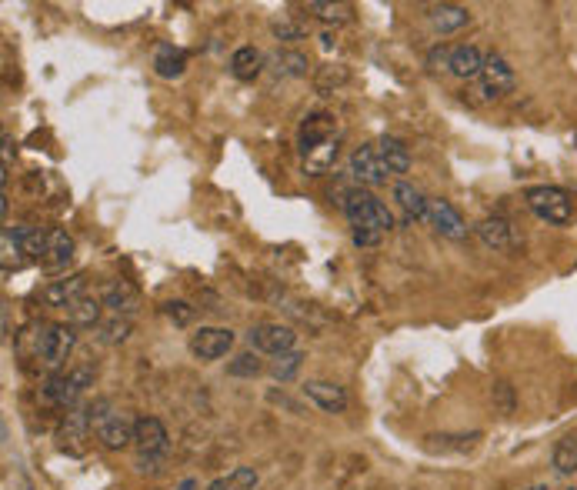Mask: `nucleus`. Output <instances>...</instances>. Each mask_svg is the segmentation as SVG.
Masks as SVG:
<instances>
[{"mask_svg": "<svg viewBox=\"0 0 577 490\" xmlns=\"http://www.w3.org/2000/svg\"><path fill=\"white\" fill-rule=\"evenodd\" d=\"M91 424H94V437L101 440V447L107 450H124L134 447V430H137V417L131 410L117 407L114 400H94L91 404Z\"/></svg>", "mask_w": 577, "mask_h": 490, "instance_id": "1", "label": "nucleus"}, {"mask_svg": "<svg viewBox=\"0 0 577 490\" xmlns=\"http://www.w3.org/2000/svg\"><path fill=\"white\" fill-rule=\"evenodd\" d=\"M344 217L351 220V227H367L377 230V234H387L394 230V214L387 210V204L377 194H371L367 187H351L347 197L341 200Z\"/></svg>", "mask_w": 577, "mask_h": 490, "instance_id": "2", "label": "nucleus"}, {"mask_svg": "<svg viewBox=\"0 0 577 490\" xmlns=\"http://www.w3.org/2000/svg\"><path fill=\"white\" fill-rule=\"evenodd\" d=\"M87 387H94V367L81 364L74 370H61V374H51L44 384V404L74 410L81 407V397L87 394Z\"/></svg>", "mask_w": 577, "mask_h": 490, "instance_id": "3", "label": "nucleus"}, {"mask_svg": "<svg viewBox=\"0 0 577 490\" xmlns=\"http://www.w3.org/2000/svg\"><path fill=\"white\" fill-rule=\"evenodd\" d=\"M167 450H171V434H167L164 420L157 417H137V430H134V454H137V467L144 470H161V464L167 460Z\"/></svg>", "mask_w": 577, "mask_h": 490, "instance_id": "4", "label": "nucleus"}, {"mask_svg": "<svg viewBox=\"0 0 577 490\" xmlns=\"http://www.w3.org/2000/svg\"><path fill=\"white\" fill-rule=\"evenodd\" d=\"M77 347V327L74 324H47L37 330V357L47 370L61 374V367L67 364V357L74 354Z\"/></svg>", "mask_w": 577, "mask_h": 490, "instance_id": "5", "label": "nucleus"}, {"mask_svg": "<svg viewBox=\"0 0 577 490\" xmlns=\"http://www.w3.org/2000/svg\"><path fill=\"white\" fill-rule=\"evenodd\" d=\"M524 200H527V207H531V214L541 217L544 224H551V227H567L574 217L571 197H567V190H561V187H551V184L531 187L524 194Z\"/></svg>", "mask_w": 577, "mask_h": 490, "instance_id": "6", "label": "nucleus"}, {"mask_svg": "<svg viewBox=\"0 0 577 490\" xmlns=\"http://www.w3.org/2000/svg\"><path fill=\"white\" fill-rule=\"evenodd\" d=\"M347 177H351V184L357 187H384L387 184V167H384V160L381 154H377V147H354L351 150V160H347Z\"/></svg>", "mask_w": 577, "mask_h": 490, "instance_id": "7", "label": "nucleus"}, {"mask_svg": "<svg viewBox=\"0 0 577 490\" xmlns=\"http://www.w3.org/2000/svg\"><path fill=\"white\" fill-rule=\"evenodd\" d=\"M91 434H94L91 404H81V407L67 410V417L61 420V430H57V447L67 450L71 457H81L87 437H91Z\"/></svg>", "mask_w": 577, "mask_h": 490, "instance_id": "8", "label": "nucleus"}, {"mask_svg": "<svg viewBox=\"0 0 577 490\" xmlns=\"http://www.w3.org/2000/svg\"><path fill=\"white\" fill-rule=\"evenodd\" d=\"M247 344H251V350H257V354L277 357V354L294 350L297 334H294V327H287V324H271V320H264V324H254L247 330Z\"/></svg>", "mask_w": 577, "mask_h": 490, "instance_id": "9", "label": "nucleus"}, {"mask_svg": "<svg viewBox=\"0 0 577 490\" xmlns=\"http://www.w3.org/2000/svg\"><path fill=\"white\" fill-rule=\"evenodd\" d=\"M231 347H234V330H227V327H201V330H194L191 340H187V350H191L194 360H201V364L227 357Z\"/></svg>", "mask_w": 577, "mask_h": 490, "instance_id": "10", "label": "nucleus"}, {"mask_svg": "<svg viewBox=\"0 0 577 490\" xmlns=\"http://www.w3.org/2000/svg\"><path fill=\"white\" fill-rule=\"evenodd\" d=\"M477 84H481V94H484L487 100H497V97L511 94L514 84H517L514 67L507 64L501 54H487V57H484V70H481V77H477Z\"/></svg>", "mask_w": 577, "mask_h": 490, "instance_id": "11", "label": "nucleus"}, {"mask_svg": "<svg viewBox=\"0 0 577 490\" xmlns=\"http://www.w3.org/2000/svg\"><path fill=\"white\" fill-rule=\"evenodd\" d=\"M474 234L477 240L494 250V254H501V250H514L517 247V234H514V224L507 220L504 214H487L474 224Z\"/></svg>", "mask_w": 577, "mask_h": 490, "instance_id": "12", "label": "nucleus"}, {"mask_svg": "<svg viewBox=\"0 0 577 490\" xmlns=\"http://www.w3.org/2000/svg\"><path fill=\"white\" fill-rule=\"evenodd\" d=\"M87 294V280L84 274H71L64 280H54L41 290V304L51 307V310H71L77 300Z\"/></svg>", "mask_w": 577, "mask_h": 490, "instance_id": "13", "label": "nucleus"}, {"mask_svg": "<svg viewBox=\"0 0 577 490\" xmlns=\"http://www.w3.org/2000/svg\"><path fill=\"white\" fill-rule=\"evenodd\" d=\"M101 304L111 310V317H127L131 320L141 310V294L127 284V280H107L101 290Z\"/></svg>", "mask_w": 577, "mask_h": 490, "instance_id": "14", "label": "nucleus"}, {"mask_svg": "<svg viewBox=\"0 0 577 490\" xmlns=\"http://www.w3.org/2000/svg\"><path fill=\"white\" fill-rule=\"evenodd\" d=\"M301 394L324 414H344L347 410V390L341 384H331V380H307Z\"/></svg>", "mask_w": 577, "mask_h": 490, "instance_id": "15", "label": "nucleus"}, {"mask_svg": "<svg viewBox=\"0 0 577 490\" xmlns=\"http://www.w3.org/2000/svg\"><path fill=\"white\" fill-rule=\"evenodd\" d=\"M331 137H337L334 117H331V114H321V110H317V114H307L301 130H297V150H301V157H307L314 147H321L324 140H331Z\"/></svg>", "mask_w": 577, "mask_h": 490, "instance_id": "16", "label": "nucleus"}, {"mask_svg": "<svg viewBox=\"0 0 577 490\" xmlns=\"http://www.w3.org/2000/svg\"><path fill=\"white\" fill-rule=\"evenodd\" d=\"M427 220H431L434 230L441 237H451V240H464L467 237V224H464L461 210H457L451 200H444V197L431 200V214H427Z\"/></svg>", "mask_w": 577, "mask_h": 490, "instance_id": "17", "label": "nucleus"}, {"mask_svg": "<svg viewBox=\"0 0 577 490\" xmlns=\"http://www.w3.org/2000/svg\"><path fill=\"white\" fill-rule=\"evenodd\" d=\"M427 20H431L437 34H457V30L471 24V10L461 4H434L427 7Z\"/></svg>", "mask_w": 577, "mask_h": 490, "instance_id": "18", "label": "nucleus"}, {"mask_svg": "<svg viewBox=\"0 0 577 490\" xmlns=\"http://www.w3.org/2000/svg\"><path fill=\"white\" fill-rule=\"evenodd\" d=\"M394 204L401 207V214L407 220H427V214H431V200L414 184H407V180H397L394 184Z\"/></svg>", "mask_w": 577, "mask_h": 490, "instance_id": "19", "label": "nucleus"}, {"mask_svg": "<svg viewBox=\"0 0 577 490\" xmlns=\"http://www.w3.org/2000/svg\"><path fill=\"white\" fill-rule=\"evenodd\" d=\"M377 154H381L387 174H407V170H411V150H407L401 137L384 134L377 140Z\"/></svg>", "mask_w": 577, "mask_h": 490, "instance_id": "20", "label": "nucleus"}, {"mask_svg": "<svg viewBox=\"0 0 577 490\" xmlns=\"http://www.w3.org/2000/svg\"><path fill=\"white\" fill-rule=\"evenodd\" d=\"M484 57L487 54H481V50L471 47V44L451 47V74L461 77V80H477L484 70Z\"/></svg>", "mask_w": 577, "mask_h": 490, "instance_id": "21", "label": "nucleus"}, {"mask_svg": "<svg viewBox=\"0 0 577 490\" xmlns=\"http://www.w3.org/2000/svg\"><path fill=\"white\" fill-rule=\"evenodd\" d=\"M71 257H74V237L67 234L64 227L47 230V257H44V267L64 270L67 264H71Z\"/></svg>", "mask_w": 577, "mask_h": 490, "instance_id": "22", "label": "nucleus"}, {"mask_svg": "<svg viewBox=\"0 0 577 490\" xmlns=\"http://www.w3.org/2000/svg\"><path fill=\"white\" fill-rule=\"evenodd\" d=\"M267 67H271L277 77H304L307 67H311V60H307V54H301V50L281 47L267 57Z\"/></svg>", "mask_w": 577, "mask_h": 490, "instance_id": "23", "label": "nucleus"}, {"mask_svg": "<svg viewBox=\"0 0 577 490\" xmlns=\"http://www.w3.org/2000/svg\"><path fill=\"white\" fill-rule=\"evenodd\" d=\"M267 67V57L261 54V50H254V47H237L234 54H231V74L237 80H257L261 77V70Z\"/></svg>", "mask_w": 577, "mask_h": 490, "instance_id": "24", "label": "nucleus"}, {"mask_svg": "<svg viewBox=\"0 0 577 490\" xmlns=\"http://www.w3.org/2000/svg\"><path fill=\"white\" fill-rule=\"evenodd\" d=\"M187 70V54L181 47H171V44H161L154 54V74L164 77V80H177L184 77Z\"/></svg>", "mask_w": 577, "mask_h": 490, "instance_id": "25", "label": "nucleus"}, {"mask_svg": "<svg viewBox=\"0 0 577 490\" xmlns=\"http://www.w3.org/2000/svg\"><path fill=\"white\" fill-rule=\"evenodd\" d=\"M551 470L557 477H574L577 474V437L567 434L551 450Z\"/></svg>", "mask_w": 577, "mask_h": 490, "instance_id": "26", "label": "nucleus"}, {"mask_svg": "<svg viewBox=\"0 0 577 490\" xmlns=\"http://www.w3.org/2000/svg\"><path fill=\"white\" fill-rule=\"evenodd\" d=\"M131 334H134V324L127 317H107V320H101V324L94 327L97 344H104V347L124 344V340L131 337Z\"/></svg>", "mask_w": 577, "mask_h": 490, "instance_id": "27", "label": "nucleus"}, {"mask_svg": "<svg viewBox=\"0 0 577 490\" xmlns=\"http://www.w3.org/2000/svg\"><path fill=\"white\" fill-rule=\"evenodd\" d=\"M101 310H104L101 297L84 294L71 310H67V317H71L74 327H97V324H101Z\"/></svg>", "mask_w": 577, "mask_h": 490, "instance_id": "28", "label": "nucleus"}, {"mask_svg": "<svg viewBox=\"0 0 577 490\" xmlns=\"http://www.w3.org/2000/svg\"><path fill=\"white\" fill-rule=\"evenodd\" d=\"M257 480H261V477H257L254 467H234L231 474L211 480V484H207V490H254Z\"/></svg>", "mask_w": 577, "mask_h": 490, "instance_id": "29", "label": "nucleus"}, {"mask_svg": "<svg viewBox=\"0 0 577 490\" xmlns=\"http://www.w3.org/2000/svg\"><path fill=\"white\" fill-rule=\"evenodd\" d=\"M477 440H481V434H434L427 437V447L431 450H454V454H467L471 447H477Z\"/></svg>", "mask_w": 577, "mask_h": 490, "instance_id": "30", "label": "nucleus"}, {"mask_svg": "<svg viewBox=\"0 0 577 490\" xmlns=\"http://www.w3.org/2000/svg\"><path fill=\"white\" fill-rule=\"evenodd\" d=\"M301 367H304V350L294 347V350H287V354H277L274 364L267 367V370H271L274 380H281V384H284V380L297 377V370H301Z\"/></svg>", "mask_w": 577, "mask_h": 490, "instance_id": "31", "label": "nucleus"}, {"mask_svg": "<svg viewBox=\"0 0 577 490\" xmlns=\"http://www.w3.org/2000/svg\"><path fill=\"white\" fill-rule=\"evenodd\" d=\"M307 10L324 20V24H347V20L354 17V7L351 4H324V0H314V4H307Z\"/></svg>", "mask_w": 577, "mask_h": 490, "instance_id": "32", "label": "nucleus"}, {"mask_svg": "<svg viewBox=\"0 0 577 490\" xmlns=\"http://www.w3.org/2000/svg\"><path fill=\"white\" fill-rule=\"evenodd\" d=\"M264 370L261 357H257V350H247V354H237L231 364H227V374L231 377H257Z\"/></svg>", "mask_w": 577, "mask_h": 490, "instance_id": "33", "label": "nucleus"}, {"mask_svg": "<svg viewBox=\"0 0 577 490\" xmlns=\"http://www.w3.org/2000/svg\"><path fill=\"white\" fill-rule=\"evenodd\" d=\"M491 400H494L497 414H504V417H511V414H514V407H517V394H514V387L507 384V380H497V384L491 387Z\"/></svg>", "mask_w": 577, "mask_h": 490, "instance_id": "34", "label": "nucleus"}, {"mask_svg": "<svg viewBox=\"0 0 577 490\" xmlns=\"http://www.w3.org/2000/svg\"><path fill=\"white\" fill-rule=\"evenodd\" d=\"M164 314L174 320L177 327H187L194 320V307L187 304V300H167L164 304Z\"/></svg>", "mask_w": 577, "mask_h": 490, "instance_id": "35", "label": "nucleus"}, {"mask_svg": "<svg viewBox=\"0 0 577 490\" xmlns=\"http://www.w3.org/2000/svg\"><path fill=\"white\" fill-rule=\"evenodd\" d=\"M427 67L451 74V47H447V44H437V47L427 50Z\"/></svg>", "mask_w": 577, "mask_h": 490, "instance_id": "36", "label": "nucleus"}, {"mask_svg": "<svg viewBox=\"0 0 577 490\" xmlns=\"http://www.w3.org/2000/svg\"><path fill=\"white\" fill-rule=\"evenodd\" d=\"M347 80V70L344 67H321L317 70V90H327V87H337V84H344Z\"/></svg>", "mask_w": 577, "mask_h": 490, "instance_id": "37", "label": "nucleus"}, {"mask_svg": "<svg viewBox=\"0 0 577 490\" xmlns=\"http://www.w3.org/2000/svg\"><path fill=\"white\" fill-rule=\"evenodd\" d=\"M351 237H354L357 247H374V244H381L384 234H377V230H367V227H351Z\"/></svg>", "mask_w": 577, "mask_h": 490, "instance_id": "38", "label": "nucleus"}, {"mask_svg": "<svg viewBox=\"0 0 577 490\" xmlns=\"http://www.w3.org/2000/svg\"><path fill=\"white\" fill-rule=\"evenodd\" d=\"M274 37H281V40H301L304 30L294 27V24H287V20H277V24H274Z\"/></svg>", "mask_w": 577, "mask_h": 490, "instance_id": "39", "label": "nucleus"}, {"mask_svg": "<svg viewBox=\"0 0 577 490\" xmlns=\"http://www.w3.org/2000/svg\"><path fill=\"white\" fill-rule=\"evenodd\" d=\"M267 400H271V404H277V407H287L291 414H301V404H294V400L287 397V394H277V390H271V394H267Z\"/></svg>", "mask_w": 577, "mask_h": 490, "instance_id": "40", "label": "nucleus"}, {"mask_svg": "<svg viewBox=\"0 0 577 490\" xmlns=\"http://www.w3.org/2000/svg\"><path fill=\"white\" fill-rule=\"evenodd\" d=\"M177 490H197V480L187 477V480H181V487H177Z\"/></svg>", "mask_w": 577, "mask_h": 490, "instance_id": "41", "label": "nucleus"}]
</instances>
